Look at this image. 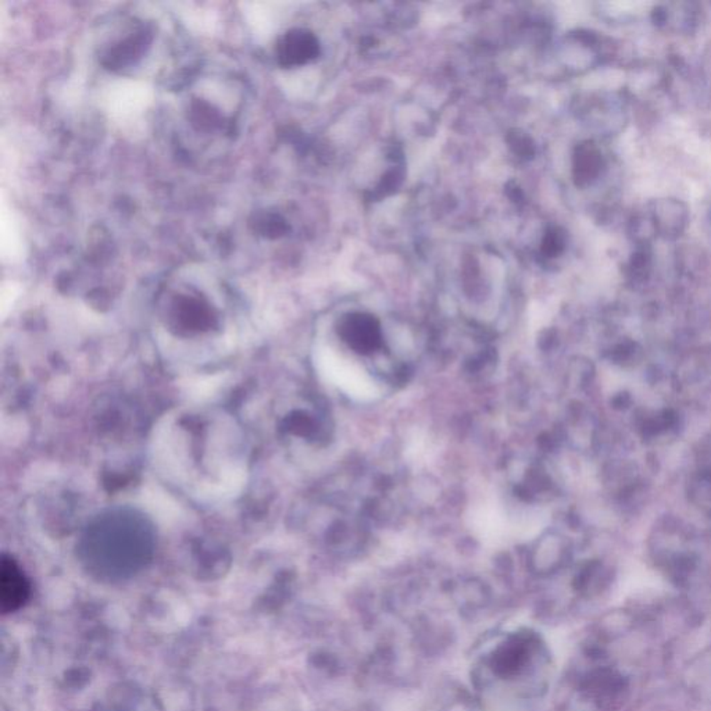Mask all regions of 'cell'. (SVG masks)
Listing matches in <instances>:
<instances>
[{
	"label": "cell",
	"mask_w": 711,
	"mask_h": 711,
	"mask_svg": "<svg viewBox=\"0 0 711 711\" xmlns=\"http://www.w3.org/2000/svg\"><path fill=\"white\" fill-rule=\"evenodd\" d=\"M257 229L263 232L264 236H277L285 231V224L276 216H263L259 219Z\"/></svg>",
	"instance_id": "cell-7"
},
{
	"label": "cell",
	"mask_w": 711,
	"mask_h": 711,
	"mask_svg": "<svg viewBox=\"0 0 711 711\" xmlns=\"http://www.w3.org/2000/svg\"><path fill=\"white\" fill-rule=\"evenodd\" d=\"M443 711H480V707L474 699L463 696V698L455 699L453 702L449 703Z\"/></svg>",
	"instance_id": "cell-8"
},
{
	"label": "cell",
	"mask_w": 711,
	"mask_h": 711,
	"mask_svg": "<svg viewBox=\"0 0 711 711\" xmlns=\"http://www.w3.org/2000/svg\"><path fill=\"white\" fill-rule=\"evenodd\" d=\"M585 690L599 700H610L617 698L627 688L623 675L616 671L602 668L591 673L583 682Z\"/></svg>",
	"instance_id": "cell-5"
},
{
	"label": "cell",
	"mask_w": 711,
	"mask_h": 711,
	"mask_svg": "<svg viewBox=\"0 0 711 711\" xmlns=\"http://www.w3.org/2000/svg\"><path fill=\"white\" fill-rule=\"evenodd\" d=\"M318 54L316 37L304 29H293L282 37L278 44V59L282 66H301Z\"/></svg>",
	"instance_id": "cell-4"
},
{
	"label": "cell",
	"mask_w": 711,
	"mask_h": 711,
	"mask_svg": "<svg viewBox=\"0 0 711 711\" xmlns=\"http://www.w3.org/2000/svg\"><path fill=\"white\" fill-rule=\"evenodd\" d=\"M545 655V643L535 631H516L496 643L486 657V668L493 678L514 682L533 675Z\"/></svg>",
	"instance_id": "cell-1"
},
{
	"label": "cell",
	"mask_w": 711,
	"mask_h": 711,
	"mask_svg": "<svg viewBox=\"0 0 711 711\" xmlns=\"http://www.w3.org/2000/svg\"><path fill=\"white\" fill-rule=\"evenodd\" d=\"M29 583L12 558H4L0 567V608L6 613L19 610L29 599Z\"/></svg>",
	"instance_id": "cell-3"
},
{
	"label": "cell",
	"mask_w": 711,
	"mask_h": 711,
	"mask_svg": "<svg viewBox=\"0 0 711 711\" xmlns=\"http://www.w3.org/2000/svg\"><path fill=\"white\" fill-rule=\"evenodd\" d=\"M339 333L349 348L358 353H373L383 343L381 327L370 314H349L342 321Z\"/></svg>",
	"instance_id": "cell-2"
},
{
	"label": "cell",
	"mask_w": 711,
	"mask_h": 711,
	"mask_svg": "<svg viewBox=\"0 0 711 711\" xmlns=\"http://www.w3.org/2000/svg\"><path fill=\"white\" fill-rule=\"evenodd\" d=\"M563 546L558 538L541 543L533 556V568L538 574H551L563 563Z\"/></svg>",
	"instance_id": "cell-6"
}]
</instances>
